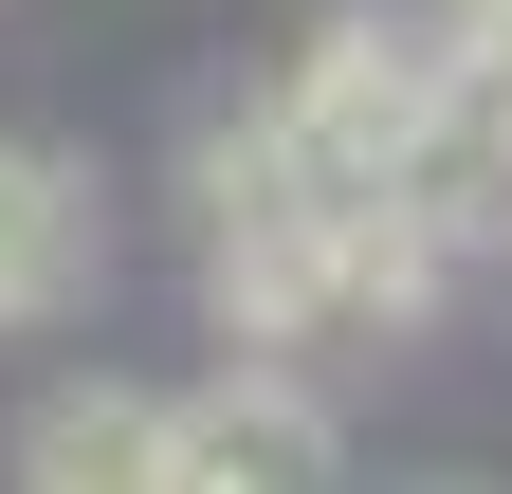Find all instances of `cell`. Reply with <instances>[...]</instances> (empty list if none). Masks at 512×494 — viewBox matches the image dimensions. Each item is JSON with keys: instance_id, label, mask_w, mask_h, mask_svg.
Here are the masks:
<instances>
[{"instance_id": "277c9868", "label": "cell", "mask_w": 512, "mask_h": 494, "mask_svg": "<svg viewBox=\"0 0 512 494\" xmlns=\"http://www.w3.org/2000/svg\"><path fill=\"white\" fill-rule=\"evenodd\" d=\"M147 458H165V385H55L19 421V476L37 494H147Z\"/></svg>"}, {"instance_id": "7a4b0ae2", "label": "cell", "mask_w": 512, "mask_h": 494, "mask_svg": "<svg viewBox=\"0 0 512 494\" xmlns=\"http://www.w3.org/2000/svg\"><path fill=\"white\" fill-rule=\"evenodd\" d=\"M348 476V421H330V385H293V366H220V385H165V458H147V494H330Z\"/></svg>"}, {"instance_id": "6da1fadb", "label": "cell", "mask_w": 512, "mask_h": 494, "mask_svg": "<svg viewBox=\"0 0 512 494\" xmlns=\"http://www.w3.org/2000/svg\"><path fill=\"white\" fill-rule=\"evenodd\" d=\"M439 129V37L421 19H330L293 55V92H275V147L311 165V202H348V183H403V147Z\"/></svg>"}, {"instance_id": "3957f363", "label": "cell", "mask_w": 512, "mask_h": 494, "mask_svg": "<svg viewBox=\"0 0 512 494\" xmlns=\"http://www.w3.org/2000/svg\"><path fill=\"white\" fill-rule=\"evenodd\" d=\"M74 293H92V165L37 147V129H0V348L55 330Z\"/></svg>"}]
</instances>
